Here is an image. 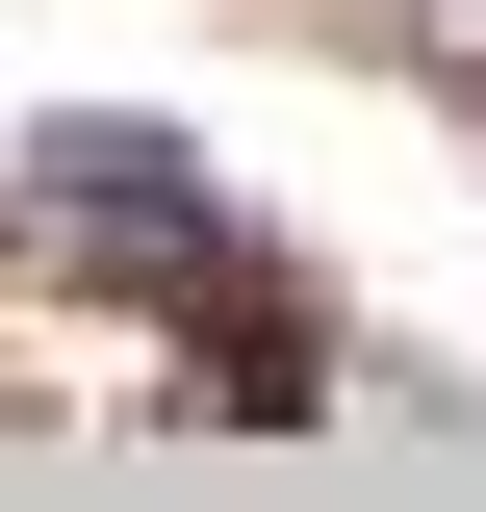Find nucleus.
Masks as SVG:
<instances>
[{
    "instance_id": "nucleus-2",
    "label": "nucleus",
    "mask_w": 486,
    "mask_h": 512,
    "mask_svg": "<svg viewBox=\"0 0 486 512\" xmlns=\"http://www.w3.org/2000/svg\"><path fill=\"white\" fill-rule=\"evenodd\" d=\"M410 26H461V52H486V0H410Z\"/></svg>"
},
{
    "instance_id": "nucleus-1",
    "label": "nucleus",
    "mask_w": 486,
    "mask_h": 512,
    "mask_svg": "<svg viewBox=\"0 0 486 512\" xmlns=\"http://www.w3.org/2000/svg\"><path fill=\"white\" fill-rule=\"evenodd\" d=\"M26 231H52L103 308H205V282L256 256L231 205H205V154H180V128H128V103H103V128H26Z\"/></svg>"
}]
</instances>
